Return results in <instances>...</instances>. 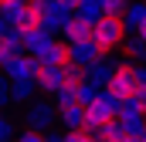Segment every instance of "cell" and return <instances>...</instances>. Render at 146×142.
<instances>
[{"label": "cell", "mask_w": 146, "mask_h": 142, "mask_svg": "<svg viewBox=\"0 0 146 142\" xmlns=\"http://www.w3.org/2000/svg\"><path fill=\"white\" fill-rule=\"evenodd\" d=\"M126 41H129V31H126V20L119 17H102L92 31V44L102 51V58H112L115 47H126Z\"/></svg>", "instance_id": "cell-1"}, {"label": "cell", "mask_w": 146, "mask_h": 142, "mask_svg": "<svg viewBox=\"0 0 146 142\" xmlns=\"http://www.w3.org/2000/svg\"><path fill=\"white\" fill-rule=\"evenodd\" d=\"M54 122H61V108L54 105V102H34L31 108H24L21 129L41 132V135H51V132H54Z\"/></svg>", "instance_id": "cell-2"}, {"label": "cell", "mask_w": 146, "mask_h": 142, "mask_svg": "<svg viewBox=\"0 0 146 142\" xmlns=\"http://www.w3.org/2000/svg\"><path fill=\"white\" fill-rule=\"evenodd\" d=\"M109 91L119 95L122 102L139 91V74H136V64H133V61H122V64H119V71H115V78H112V85H109Z\"/></svg>", "instance_id": "cell-3"}, {"label": "cell", "mask_w": 146, "mask_h": 142, "mask_svg": "<svg viewBox=\"0 0 146 142\" xmlns=\"http://www.w3.org/2000/svg\"><path fill=\"white\" fill-rule=\"evenodd\" d=\"M44 3V20H41V31H48V34H65V27H68V20H72V10H65L58 0H41Z\"/></svg>", "instance_id": "cell-4"}, {"label": "cell", "mask_w": 146, "mask_h": 142, "mask_svg": "<svg viewBox=\"0 0 146 142\" xmlns=\"http://www.w3.org/2000/svg\"><path fill=\"white\" fill-rule=\"evenodd\" d=\"M3 74H7V81H37V74H41V58L24 54V58H17L14 64H7Z\"/></svg>", "instance_id": "cell-5"}, {"label": "cell", "mask_w": 146, "mask_h": 142, "mask_svg": "<svg viewBox=\"0 0 146 142\" xmlns=\"http://www.w3.org/2000/svg\"><path fill=\"white\" fill-rule=\"evenodd\" d=\"M119 64H122V61H115V54H112V58H99V61L88 68V81H92L95 88H109L112 78H115V71H119Z\"/></svg>", "instance_id": "cell-6"}, {"label": "cell", "mask_w": 146, "mask_h": 142, "mask_svg": "<svg viewBox=\"0 0 146 142\" xmlns=\"http://www.w3.org/2000/svg\"><path fill=\"white\" fill-rule=\"evenodd\" d=\"M61 88H65V68L41 64V74H37V91H41V95H58Z\"/></svg>", "instance_id": "cell-7"}, {"label": "cell", "mask_w": 146, "mask_h": 142, "mask_svg": "<svg viewBox=\"0 0 146 142\" xmlns=\"http://www.w3.org/2000/svg\"><path fill=\"white\" fill-rule=\"evenodd\" d=\"M92 31H95V24H88V20H82L78 14H72V20H68L61 41H68V44H85V41H92Z\"/></svg>", "instance_id": "cell-8"}, {"label": "cell", "mask_w": 146, "mask_h": 142, "mask_svg": "<svg viewBox=\"0 0 146 142\" xmlns=\"http://www.w3.org/2000/svg\"><path fill=\"white\" fill-rule=\"evenodd\" d=\"M24 47H27V54L44 58V54L54 47V37L48 34V31H24Z\"/></svg>", "instance_id": "cell-9"}, {"label": "cell", "mask_w": 146, "mask_h": 142, "mask_svg": "<svg viewBox=\"0 0 146 142\" xmlns=\"http://www.w3.org/2000/svg\"><path fill=\"white\" fill-rule=\"evenodd\" d=\"M27 10H31V0H21V3H3V7H0L3 24L21 27V31H24V24H27Z\"/></svg>", "instance_id": "cell-10"}, {"label": "cell", "mask_w": 146, "mask_h": 142, "mask_svg": "<svg viewBox=\"0 0 146 142\" xmlns=\"http://www.w3.org/2000/svg\"><path fill=\"white\" fill-rule=\"evenodd\" d=\"M122 20H126V31H129V34H139L146 27V0H133Z\"/></svg>", "instance_id": "cell-11"}, {"label": "cell", "mask_w": 146, "mask_h": 142, "mask_svg": "<svg viewBox=\"0 0 146 142\" xmlns=\"http://www.w3.org/2000/svg\"><path fill=\"white\" fill-rule=\"evenodd\" d=\"M61 125H65L68 132H85V108L82 105L61 108Z\"/></svg>", "instance_id": "cell-12"}, {"label": "cell", "mask_w": 146, "mask_h": 142, "mask_svg": "<svg viewBox=\"0 0 146 142\" xmlns=\"http://www.w3.org/2000/svg\"><path fill=\"white\" fill-rule=\"evenodd\" d=\"M75 14H78L82 20H88V24H99V20L106 17V10H102V0H82Z\"/></svg>", "instance_id": "cell-13"}, {"label": "cell", "mask_w": 146, "mask_h": 142, "mask_svg": "<svg viewBox=\"0 0 146 142\" xmlns=\"http://www.w3.org/2000/svg\"><path fill=\"white\" fill-rule=\"evenodd\" d=\"M126 54H129L133 64H139V61L146 58V41L139 34H129V41H126Z\"/></svg>", "instance_id": "cell-14"}, {"label": "cell", "mask_w": 146, "mask_h": 142, "mask_svg": "<svg viewBox=\"0 0 146 142\" xmlns=\"http://www.w3.org/2000/svg\"><path fill=\"white\" fill-rule=\"evenodd\" d=\"M24 54H27L24 47H17V44H3V41H0V68L14 64V61H17V58H24Z\"/></svg>", "instance_id": "cell-15"}, {"label": "cell", "mask_w": 146, "mask_h": 142, "mask_svg": "<svg viewBox=\"0 0 146 142\" xmlns=\"http://www.w3.org/2000/svg\"><path fill=\"white\" fill-rule=\"evenodd\" d=\"M129 3L133 0H102V10H106V17H126V10H129Z\"/></svg>", "instance_id": "cell-16"}, {"label": "cell", "mask_w": 146, "mask_h": 142, "mask_svg": "<svg viewBox=\"0 0 146 142\" xmlns=\"http://www.w3.org/2000/svg\"><path fill=\"white\" fill-rule=\"evenodd\" d=\"M0 41H3V44H17V47H24V31L3 24V27H0ZM24 51H27V47H24Z\"/></svg>", "instance_id": "cell-17"}, {"label": "cell", "mask_w": 146, "mask_h": 142, "mask_svg": "<svg viewBox=\"0 0 146 142\" xmlns=\"http://www.w3.org/2000/svg\"><path fill=\"white\" fill-rule=\"evenodd\" d=\"M17 142H48V135H41V132H27V129H21V135Z\"/></svg>", "instance_id": "cell-18"}, {"label": "cell", "mask_w": 146, "mask_h": 142, "mask_svg": "<svg viewBox=\"0 0 146 142\" xmlns=\"http://www.w3.org/2000/svg\"><path fill=\"white\" fill-rule=\"evenodd\" d=\"M58 3H61V7H65V10H72V14H75V10H78V3H82V0H58Z\"/></svg>", "instance_id": "cell-19"}, {"label": "cell", "mask_w": 146, "mask_h": 142, "mask_svg": "<svg viewBox=\"0 0 146 142\" xmlns=\"http://www.w3.org/2000/svg\"><path fill=\"white\" fill-rule=\"evenodd\" d=\"M136 74H139V88H146V68L143 64H136Z\"/></svg>", "instance_id": "cell-20"}, {"label": "cell", "mask_w": 146, "mask_h": 142, "mask_svg": "<svg viewBox=\"0 0 146 142\" xmlns=\"http://www.w3.org/2000/svg\"><path fill=\"white\" fill-rule=\"evenodd\" d=\"M48 142H68V135H61V132H51V135H48Z\"/></svg>", "instance_id": "cell-21"}, {"label": "cell", "mask_w": 146, "mask_h": 142, "mask_svg": "<svg viewBox=\"0 0 146 142\" xmlns=\"http://www.w3.org/2000/svg\"><path fill=\"white\" fill-rule=\"evenodd\" d=\"M3 3H21V0H0V7H3Z\"/></svg>", "instance_id": "cell-22"}, {"label": "cell", "mask_w": 146, "mask_h": 142, "mask_svg": "<svg viewBox=\"0 0 146 142\" xmlns=\"http://www.w3.org/2000/svg\"><path fill=\"white\" fill-rule=\"evenodd\" d=\"M126 142H146V139H133V135H129V139H126Z\"/></svg>", "instance_id": "cell-23"}, {"label": "cell", "mask_w": 146, "mask_h": 142, "mask_svg": "<svg viewBox=\"0 0 146 142\" xmlns=\"http://www.w3.org/2000/svg\"><path fill=\"white\" fill-rule=\"evenodd\" d=\"M139 37H143V41H146V27H143V31H139Z\"/></svg>", "instance_id": "cell-24"}]
</instances>
